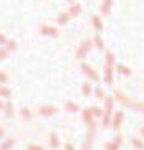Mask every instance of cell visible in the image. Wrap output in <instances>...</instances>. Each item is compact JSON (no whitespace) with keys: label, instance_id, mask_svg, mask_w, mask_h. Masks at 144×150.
Returning <instances> with one entry per match:
<instances>
[{"label":"cell","instance_id":"obj_1","mask_svg":"<svg viewBox=\"0 0 144 150\" xmlns=\"http://www.w3.org/2000/svg\"><path fill=\"white\" fill-rule=\"evenodd\" d=\"M91 49H92V42H91V40H84V42H81V45L78 47V50H76V58L83 60L89 52H91Z\"/></svg>","mask_w":144,"mask_h":150},{"label":"cell","instance_id":"obj_2","mask_svg":"<svg viewBox=\"0 0 144 150\" xmlns=\"http://www.w3.org/2000/svg\"><path fill=\"white\" fill-rule=\"evenodd\" d=\"M81 71L84 73V74L91 79V81H96V82L99 81V74L96 73V69L92 68L91 65H88V63H81Z\"/></svg>","mask_w":144,"mask_h":150},{"label":"cell","instance_id":"obj_3","mask_svg":"<svg viewBox=\"0 0 144 150\" xmlns=\"http://www.w3.org/2000/svg\"><path fill=\"white\" fill-rule=\"evenodd\" d=\"M57 111H58V108L53 107V105H44V107L39 108V115H41V116H46V118L53 116Z\"/></svg>","mask_w":144,"mask_h":150},{"label":"cell","instance_id":"obj_4","mask_svg":"<svg viewBox=\"0 0 144 150\" xmlns=\"http://www.w3.org/2000/svg\"><path fill=\"white\" fill-rule=\"evenodd\" d=\"M123 120H125V113L123 111H117L113 115V118H112V127L115 131H118L121 127V124H123Z\"/></svg>","mask_w":144,"mask_h":150},{"label":"cell","instance_id":"obj_5","mask_svg":"<svg viewBox=\"0 0 144 150\" xmlns=\"http://www.w3.org/2000/svg\"><path fill=\"white\" fill-rule=\"evenodd\" d=\"M39 31H41L42 36H49V37H57L58 36V29H57V28H52V26H47V24L41 26Z\"/></svg>","mask_w":144,"mask_h":150},{"label":"cell","instance_id":"obj_6","mask_svg":"<svg viewBox=\"0 0 144 150\" xmlns=\"http://www.w3.org/2000/svg\"><path fill=\"white\" fill-rule=\"evenodd\" d=\"M115 110V98L113 97H105L104 98V113L112 115Z\"/></svg>","mask_w":144,"mask_h":150},{"label":"cell","instance_id":"obj_7","mask_svg":"<svg viewBox=\"0 0 144 150\" xmlns=\"http://www.w3.org/2000/svg\"><path fill=\"white\" fill-rule=\"evenodd\" d=\"M81 120L84 121L86 124H91V123H94V115H92V111H91V108H86V110H83L81 111Z\"/></svg>","mask_w":144,"mask_h":150},{"label":"cell","instance_id":"obj_8","mask_svg":"<svg viewBox=\"0 0 144 150\" xmlns=\"http://www.w3.org/2000/svg\"><path fill=\"white\" fill-rule=\"evenodd\" d=\"M104 82L107 86H110L113 82V69H112V66H105L104 68Z\"/></svg>","mask_w":144,"mask_h":150},{"label":"cell","instance_id":"obj_9","mask_svg":"<svg viewBox=\"0 0 144 150\" xmlns=\"http://www.w3.org/2000/svg\"><path fill=\"white\" fill-rule=\"evenodd\" d=\"M115 69H117V73H118V74H121V76H126V78H128V76H131V69L128 68L126 65H123V63H118Z\"/></svg>","mask_w":144,"mask_h":150},{"label":"cell","instance_id":"obj_10","mask_svg":"<svg viewBox=\"0 0 144 150\" xmlns=\"http://www.w3.org/2000/svg\"><path fill=\"white\" fill-rule=\"evenodd\" d=\"M63 108H65V111H68V113H78L79 111V105L76 103V102H66Z\"/></svg>","mask_w":144,"mask_h":150},{"label":"cell","instance_id":"obj_11","mask_svg":"<svg viewBox=\"0 0 144 150\" xmlns=\"http://www.w3.org/2000/svg\"><path fill=\"white\" fill-rule=\"evenodd\" d=\"M81 94L84 95V97H91V95L94 94V89H92V86L89 84V82H84V84L81 86Z\"/></svg>","mask_w":144,"mask_h":150},{"label":"cell","instance_id":"obj_12","mask_svg":"<svg viewBox=\"0 0 144 150\" xmlns=\"http://www.w3.org/2000/svg\"><path fill=\"white\" fill-rule=\"evenodd\" d=\"M49 145L52 147V149H58L60 147V139H58V136H57L55 132H52L49 136Z\"/></svg>","mask_w":144,"mask_h":150},{"label":"cell","instance_id":"obj_13","mask_svg":"<svg viewBox=\"0 0 144 150\" xmlns=\"http://www.w3.org/2000/svg\"><path fill=\"white\" fill-rule=\"evenodd\" d=\"M13 145H15V139H13V137L5 139L4 142L0 144V150H10V149H13Z\"/></svg>","mask_w":144,"mask_h":150},{"label":"cell","instance_id":"obj_14","mask_svg":"<svg viewBox=\"0 0 144 150\" xmlns=\"http://www.w3.org/2000/svg\"><path fill=\"white\" fill-rule=\"evenodd\" d=\"M79 13H81V5H79V4H73L71 7H70V10H68V15L71 18H75V16H78Z\"/></svg>","mask_w":144,"mask_h":150},{"label":"cell","instance_id":"obj_15","mask_svg":"<svg viewBox=\"0 0 144 150\" xmlns=\"http://www.w3.org/2000/svg\"><path fill=\"white\" fill-rule=\"evenodd\" d=\"M131 145L138 150H144V140L141 139V137H133V139H131Z\"/></svg>","mask_w":144,"mask_h":150},{"label":"cell","instance_id":"obj_16","mask_svg":"<svg viewBox=\"0 0 144 150\" xmlns=\"http://www.w3.org/2000/svg\"><path fill=\"white\" fill-rule=\"evenodd\" d=\"M91 21H92V26L96 28V31H102V29H104V23H102V20L99 16H92Z\"/></svg>","mask_w":144,"mask_h":150},{"label":"cell","instance_id":"obj_17","mask_svg":"<svg viewBox=\"0 0 144 150\" xmlns=\"http://www.w3.org/2000/svg\"><path fill=\"white\" fill-rule=\"evenodd\" d=\"M112 4H113V0H104V4H102V15H108L110 13V8H112Z\"/></svg>","mask_w":144,"mask_h":150},{"label":"cell","instance_id":"obj_18","mask_svg":"<svg viewBox=\"0 0 144 150\" xmlns=\"http://www.w3.org/2000/svg\"><path fill=\"white\" fill-rule=\"evenodd\" d=\"M70 18H71V16L68 15V11H66V13H60V15H58V18H57V23L63 26V24H66V23L70 21Z\"/></svg>","mask_w":144,"mask_h":150},{"label":"cell","instance_id":"obj_19","mask_svg":"<svg viewBox=\"0 0 144 150\" xmlns=\"http://www.w3.org/2000/svg\"><path fill=\"white\" fill-rule=\"evenodd\" d=\"M115 65V55L112 52L105 53V66H113Z\"/></svg>","mask_w":144,"mask_h":150},{"label":"cell","instance_id":"obj_20","mask_svg":"<svg viewBox=\"0 0 144 150\" xmlns=\"http://www.w3.org/2000/svg\"><path fill=\"white\" fill-rule=\"evenodd\" d=\"M92 42H94V45L97 47L99 50H104V40H102V37L99 36V34L94 36V40H92Z\"/></svg>","mask_w":144,"mask_h":150},{"label":"cell","instance_id":"obj_21","mask_svg":"<svg viewBox=\"0 0 144 150\" xmlns=\"http://www.w3.org/2000/svg\"><path fill=\"white\" fill-rule=\"evenodd\" d=\"M10 95H11V89L0 86V98H8Z\"/></svg>","mask_w":144,"mask_h":150},{"label":"cell","instance_id":"obj_22","mask_svg":"<svg viewBox=\"0 0 144 150\" xmlns=\"http://www.w3.org/2000/svg\"><path fill=\"white\" fill-rule=\"evenodd\" d=\"M4 111H5V115H7L8 118L13 116V113H15V111H13V103H11L10 100H8L7 103H5V110H4Z\"/></svg>","mask_w":144,"mask_h":150},{"label":"cell","instance_id":"obj_23","mask_svg":"<svg viewBox=\"0 0 144 150\" xmlns=\"http://www.w3.org/2000/svg\"><path fill=\"white\" fill-rule=\"evenodd\" d=\"M110 124H112V115L104 113V116H102V126H104V127H108Z\"/></svg>","mask_w":144,"mask_h":150},{"label":"cell","instance_id":"obj_24","mask_svg":"<svg viewBox=\"0 0 144 150\" xmlns=\"http://www.w3.org/2000/svg\"><path fill=\"white\" fill-rule=\"evenodd\" d=\"M94 95H96V98H102V100H104V98H105V92H104V89H102L101 86H97V87L94 89Z\"/></svg>","mask_w":144,"mask_h":150},{"label":"cell","instance_id":"obj_25","mask_svg":"<svg viewBox=\"0 0 144 150\" xmlns=\"http://www.w3.org/2000/svg\"><path fill=\"white\" fill-rule=\"evenodd\" d=\"M20 113H21V116H23V120H28V121H29L31 116H33V115H31V110H29V108H26V107L21 108Z\"/></svg>","mask_w":144,"mask_h":150},{"label":"cell","instance_id":"obj_26","mask_svg":"<svg viewBox=\"0 0 144 150\" xmlns=\"http://www.w3.org/2000/svg\"><path fill=\"white\" fill-rule=\"evenodd\" d=\"M91 111H92V115H94V118L104 116V110H101V108H97V107H91Z\"/></svg>","mask_w":144,"mask_h":150},{"label":"cell","instance_id":"obj_27","mask_svg":"<svg viewBox=\"0 0 144 150\" xmlns=\"http://www.w3.org/2000/svg\"><path fill=\"white\" fill-rule=\"evenodd\" d=\"M118 149H120V145H118L115 140H113V142H107V144H105V150H118Z\"/></svg>","mask_w":144,"mask_h":150},{"label":"cell","instance_id":"obj_28","mask_svg":"<svg viewBox=\"0 0 144 150\" xmlns=\"http://www.w3.org/2000/svg\"><path fill=\"white\" fill-rule=\"evenodd\" d=\"M5 49H7L8 52H13V50H16V42H15V40H8Z\"/></svg>","mask_w":144,"mask_h":150},{"label":"cell","instance_id":"obj_29","mask_svg":"<svg viewBox=\"0 0 144 150\" xmlns=\"http://www.w3.org/2000/svg\"><path fill=\"white\" fill-rule=\"evenodd\" d=\"M26 150H46L42 145H37V144H29V145L26 147Z\"/></svg>","mask_w":144,"mask_h":150},{"label":"cell","instance_id":"obj_30","mask_svg":"<svg viewBox=\"0 0 144 150\" xmlns=\"http://www.w3.org/2000/svg\"><path fill=\"white\" fill-rule=\"evenodd\" d=\"M7 81H8V74H7V73L0 71V84H5Z\"/></svg>","mask_w":144,"mask_h":150},{"label":"cell","instance_id":"obj_31","mask_svg":"<svg viewBox=\"0 0 144 150\" xmlns=\"http://www.w3.org/2000/svg\"><path fill=\"white\" fill-rule=\"evenodd\" d=\"M8 53H10V52H8L7 49H0V60H5L8 57Z\"/></svg>","mask_w":144,"mask_h":150},{"label":"cell","instance_id":"obj_32","mask_svg":"<svg viewBox=\"0 0 144 150\" xmlns=\"http://www.w3.org/2000/svg\"><path fill=\"white\" fill-rule=\"evenodd\" d=\"M7 42H8V39L5 37V34L0 33V45H7Z\"/></svg>","mask_w":144,"mask_h":150},{"label":"cell","instance_id":"obj_33","mask_svg":"<svg viewBox=\"0 0 144 150\" xmlns=\"http://www.w3.org/2000/svg\"><path fill=\"white\" fill-rule=\"evenodd\" d=\"M63 149H65V150H76L75 147H73V144H70V142H66V144H65V147H63Z\"/></svg>","mask_w":144,"mask_h":150},{"label":"cell","instance_id":"obj_34","mask_svg":"<svg viewBox=\"0 0 144 150\" xmlns=\"http://www.w3.org/2000/svg\"><path fill=\"white\" fill-rule=\"evenodd\" d=\"M115 142H117L118 144V145H121V144H123V137H121V136H117V137H115Z\"/></svg>","mask_w":144,"mask_h":150},{"label":"cell","instance_id":"obj_35","mask_svg":"<svg viewBox=\"0 0 144 150\" xmlns=\"http://www.w3.org/2000/svg\"><path fill=\"white\" fill-rule=\"evenodd\" d=\"M5 137V131H4V127H0V139H4Z\"/></svg>","mask_w":144,"mask_h":150},{"label":"cell","instance_id":"obj_36","mask_svg":"<svg viewBox=\"0 0 144 150\" xmlns=\"http://www.w3.org/2000/svg\"><path fill=\"white\" fill-rule=\"evenodd\" d=\"M0 110H5V103L2 100H0Z\"/></svg>","mask_w":144,"mask_h":150},{"label":"cell","instance_id":"obj_37","mask_svg":"<svg viewBox=\"0 0 144 150\" xmlns=\"http://www.w3.org/2000/svg\"><path fill=\"white\" fill-rule=\"evenodd\" d=\"M141 136L144 137V127H141Z\"/></svg>","mask_w":144,"mask_h":150},{"label":"cell","instance_id":"obj_38","mask_svg":"<svg viewBox=\"0 0 144 150\" xmlns=\"http://www.w3.org/2000/svg\"><path fill=\"white\" fill-rule=\"evenodd\" d=\"M68 2H71V4H73V0H68Z\"/></svg>","mask_w":144,"mask_h":150}]
</instances>
